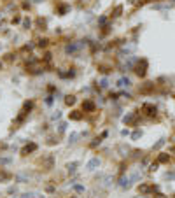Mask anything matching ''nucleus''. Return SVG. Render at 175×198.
<instances>
[{
  "mask_svg": "<svg viewBox=\"0 0 175 198\" xmlns=\"http://www.w3.org/2000/svg\"><path fill=\"white\" fill-rule=\"evenodd\" d=\"M82 109L88 110V112H93V110H95V103H93L91 100H86V102L82 103Z\"/></svg>",
  "mask_w": 175,
  "mask_h": 198,
  "instance_id": "39448f33",
  "label": "nucleus"
},
{
  "mask_svg": "<svg viewBox=\"0 0 175 198\" xmlns=\"http://www.w3.org/2000/svg\"><path fill=\"white\" fill-rule=\"evenodd\" d=\"M98 165H100V160H98V158H93V160L88 163V168H89V170H95Z\"/></svg>",
  "mask_w": 175,
  "mask_h": 198,
  "instance_id": "1a4fd4ad",
  "label": "nucleus"
},
{
  "mask_svg": "<svg viewBox=\"0 0 175 198\" xmlns=\"http://www.w3.org/2000/svg\"><path fill=\"white\" fill-rule=\"evenodd\" d=\"M121 11H123V7H121V5H117V7L114 9V14H112V16H119V14H121Z\"/></svg>",
  "mask_w": 175,
  "mask_h": 198,
  "instance_id": "4468645a",
  "label": "nucleus"
},
{
  "mask_svg": "<svg viewBox=\"0 0 175 198\" xmlns=\"http://www.w3.org/2000/svg\"><path fill=\"white\" fill-rule=\"evenodd\" d=\"M121 186H126L128 188V179H121Z\"/></svg>",
  "mask_w": 175,
  "mask_h": 198,
  "instance_id": "a211bd4d",
  "label": "nucleus"
},
{
  "mask_svg": "<svg viewBox=\"0 0 175 198\" xmlns=\"http://www.w3.org/2000/svg\"><path fill=\"white\" fill-rule=\"evenodd\" d=\"M142 110H145L147 116H154V114H156V107L151 105V103H144V105H142Z\"/></svg>",
  "mask_w": 175,
  "mask_h": 198,
  "instance_id": "7ed1b4c3",
  "label": "nucleus"
},
{
  "mask_svg": "<svg viewBox=\"0 0 175 198\" xmlns=\"http://www.w3.org/2000/svg\"><path fill=\"white\" fill-rule=\"evenodd\" d=\"M81 118H82V114H81L79 110H74V112L70 114V119H74V121H79Z\"/></svg>",
  "mask_w": 175,
  "mask_h": 198,
  "instance_id": "9b49d317",
  "label": "nucleus"
},
{
  "mask_svg": "<svg viewBox=\"0 0 175 198\" xmlns=\"http://www.w3.org/2000/svg\"><path fill=\"white\" fill-rule=\"evenodd\" d=\"M75 191H77V193H82V191H84V188H82V186H75Z\"/></svg>",
  "mask_w": 175,
  "mask_h": 198,
  "instance_id": "6ab92c4d",
  "label": "nucleus"
},
{
  "mask_svg": "<svg viewBox=\"0 0 175 198\" xmlns=\"http://www.w3.org/2000/svg\"><path fill=\"white\" fill-rule=\"evenodd\" d=\"M12 23H19V16H14L12 18Z\"/></svg>",
  "mask_w": 175,
  "mask_h": 198,
  "instance_id": "aec40b11",
  "label": "nucleus"
},
{
  "mask_svg": "<svg viewBox=\"0 0 175 198\" xmlns=\"http://www.w3.org/2000/svg\"><path fill=\"white\" fill-rule=\"evenodd\" d=\"M152 88H154V82H145V86H144V88H142L140 91H142V93H149V91H151Z\"/></svg>",
  "mask_w": 175,
  "mask_h": 198,
  "instance_id": "9d476101",
  "label": "nucleus"
},
{
  "mask_svg": "<svg viewBox=\"0 0 175 198\" xmlns=\"http://www.w3.org/2000/svg\"><path fill=\"white\" fill-rule=\"evenodd\" d=\"M67 11H69V5H60V7H58V12H60L61 16H63Z\"/></svg>",
  "mask_w": 175,
  "mask_h": 198,
  "instance_id": "ddd939ff",
  "label": "nucleus"
},
{
  "mask_svg": "<svg viewBox=\"0 0 175 198\" xmlns=\"http://www.w3.org/2000/svg\"><path fill=\"white\" fill-rule=\"evenodd\" d=\"M170 161V156L166 154V153H161L159 156H158V163H168Z\"/></svg>",
  "mask_w": 175,
  "mask_h": 198,
  "instance_id": "6e6552de",
  "label": "nucleus"
},
{
  "mask_svg": "<svg viewBox=\"0 0 175 198\" xmlns=\"http://www.w3.org/2000/svg\"><path fill=\"white\" fill-rule=\"evenodd\" d=\"M156 188L154 186H151V184H140L139 186V191L140 193H151V191H154Z\"/></svg>",
  "mask_w": 175,
  "mask_h": 198,
  "instance_id": "20e7f679",
  "label": "nucleus"
},
{
  "mask_svg": "<svg viewBox=\"0 0 175 198\" xmlns=\"http://www.w3.org/2000/svg\"><path fill=\"white\" fill-rule=\"evenodd\" d=\"M23 27H25V28H30V27H32L30 19H25V21H23Z\"/></svg>",
  "mask_w": 175,
  "mask_h": 198,
  "instance_id": "f3484780",
  "label": "nucleus"
},
{
  "mask_svg": "<svg viewBox=\"0 0 175 198\" xmlns=\"http://www.w3.org/2000/svg\"><path fill=\"white\" fill-rule=\"evenodd\" d=\"M37 151V144L35 142H30V144H26L23 149H21V156H26V154H30V153H34Z\"/></svg>",
  "mask_w": 175,
  "mask_h": 198,
  "instance_id": "f03ea898",
  "label": "nucleus"
},
{
  "mask_svg": "<svg viewBox=\"0 0 175 198\" xmlns=\"http://www.w3.org/2000/svg\"><path fill=\"white\" fill-rule=\"evenodd\" d=\"M147 67H149L147 60H145V58H142V60H140L139 63H137V67H135V72H137V75L144 77V75L147 74Z\"/></svg>",
  "mask_w": 175,
  "mask_h": 198,
  "instance_id": "f257e3e1",
  "label": "nucleus"
},
{
  "mask_svg": "<svg viewBox=\"0 0 175 198\" xmlns=\"http://www.w3.org/2000/svg\"><path fill=\"white\" fill-rule=\"evenodd\" d=\"M0 68H2V63H0Z\"/></svg>",
  "mask_w": 175,
  "mask_h": 198,
  "instance_id": "b1692460",
  "label": "nucleus"
},
{
  "mask_svg": "<svg viewBox=\"0 0 175 198\" xmlns=\"http://www.w3.org/2000/svg\"><path fill=\"white\" fill-rule=\"evenodd\" d=\"M39 46H40V47L47 46V39H40V40H39Z\"/></svg>",
  "mask_w": 175,
  "mask_h": 198,
  "instance_id": "dca6fc26",
  "label": "nucleus"
},
{
  "mask_svg": "<svg viewBox=\"0 0 175 198\" xmlns=\"http://www.w3.org/2000/svg\"><path fill=\"white\" fill-rule=\"evenodd\" d=\"M100 86H104V88H105V86H107V79H102V82H100Z\"/></svg>",
  "mask_w": 175,
  "mask_h": 198,
  "instance_id": "412c9836",
  "label": "nucleus"
},
{
  "mask_svg": "<svg viewBox=\"0 0 175 198\" xmlns=\"http://www.w3.org/2000/svg\"><path fill=\"white\" fill-rule=\"evenodd\" d=\"M156 198H165L163 195H156Z\"/></svg>",
  "mask_w": 175,
  "mask_h": 198,
  "instance_id": "5701e85b",
  "label": "nucleus"
},
{
  "mask_svg": "<svg viewBox=\"0 0 175 198\" xmlns=\"http://www.w3.org/2000/svg\"><path fill=\"white\" fill-rule=\"evenodd\" d=\"M130 84H131V82H130L128 77H121V79L117 81V86H119V88H124V86H130Z\"/></svg>",
  "mask_w": 175,
  "mask_h": 198,
  "instance_id": "0eeeda50",
  "label": "nucleus"
},
{
  "mask_svg": "<svg viewBox=\"0 0 175 198\" xmlns=\"http://www.w3.org/2000/svg\"><path fill=\"white\" fill-rule=\"evenodd\" d=\"M75 166H77V163L74 161V163H69V165H67V168H69V172H74V170H75Z\"/></svg>",
  "mask_w": 175,
  "mask_h": 198,
  "instance_id": "2eb2a0df",
  "label": "nucleus"
},
{
  "mask_svg": "<svg viewBox=\"0 0 175 198\" xmlns=\"http://www.w3.org/2000/svg\"><path fill=\"white\" fill-rule=\"evenodd\" d=\"M4 28H5V25H4V23H0V32H2Z\"/></svg>",
  "mask_w": 175,
  "mask_h": 198,
  "instance_id": "4be33fe9",
  "label": "nucleus"
},
{
  "mask_svg": "<svg viewBox=\"0 0 175 198\" xmlns=\"http://www.w3.org/2000/svg\"><path fill=\"white\" fill-rule=\"evenodd\" d=\"M37 27H39V30H46V27H47V21H46L44 18H37Z\"/></svg>",
  "mask_w": 175,
  "mask_h": 198,
  "instance_id": "423d86ee",
  "label": "nucleus"
},
{
  "mask_svg": "<svg viewBox=\"0 0 175 198\" xmlns=\"http://www.w3.org/2000/svg\"><path fill=\"white\" fill-rule=\"evenodd\" d=\"M65 103H67V105H74V103H75V97H74V95L65 97Z\"/></svg>",
  "mask_w": 175,
  "mask_h": 198,
  "instance_id": "f8f14e48",
  "label": "nucleus"
}]
</instances>
